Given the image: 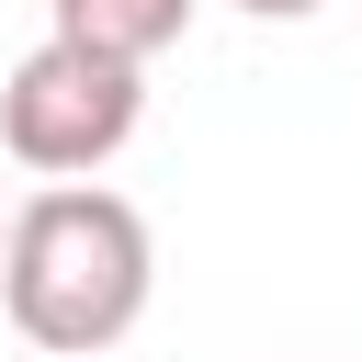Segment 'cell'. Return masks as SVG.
<instances>
[{
  "mask_svg": "<svg viewBox=\"0 0 362 362\" xmlns=\"http://www.w3.org/2000/svg\"><path fill=\"white\" fill-rule=\"evenodd\" d=\"M158 294V249H147V215L102 181H45L11 226H0V305L34 351L57 362H90L113 351Z\"/></svg>",
  "mask_w": 362,
  "mask_h": 362,
  "instance_id": "1",
  "label": "cell"
},
{
  "mask_svg": "<svg viewBox=\"0 0 362 362\" xmlns=\"http://www.w3.org/2000/svg\"><path fill=\"white\" fill-rule=\"evenodd\" d=\"M136 113H147V68H124L102 45H68V34L11 57V79H0V147L45 181H90L102 158H124Z\"/></svg>",
  "mask_w": 362,
  "mask_h": 362,
  "instance_id": "2",
  "label": "cell"
},
{
  "mask_svg": "<svg viewBox=\"0 0 362 362\" xmlns=\"http://www.w3.org/2000/svg\"><path fill=\"white\" fill-rule=\"evenodd\" d=\"M192 11H204V0H45V34H68V45H102V57L147 68V57H170V45L192 34Z\"/></svg>",
  "mask_w": 362,
  "mask_h": 362,
  "instance_id": "3",
  "label": "cell"
},
{
  "mask_svg": "<svg viewBox=\"0 0 362 362\" xmlns=\"http://www.w3.org/2000/svg\"><path fill=\"white\" fill-rule=\"evenodd\" d=\"M249 23H305V11H328V0H238Z\"/></svg>",
  "mask_w": 362,
  "mask_h": 362,
  "instance_id": "4",
  "label": "cell"
},
{
  "mask_svg": "<svg viewBox=\"0 0 362 362\" xmlns=\"http://www.w3.org/2000/svg\"><path fill=\"white\" fill-rule=\"evenodd\" d=\"M0 226H11V215H0Z\"/></svg>",
  "mask_w": 362,
  "mask_h": 362,
  "instance_id": "5",
  "label": "cell"
}]
</instances>
